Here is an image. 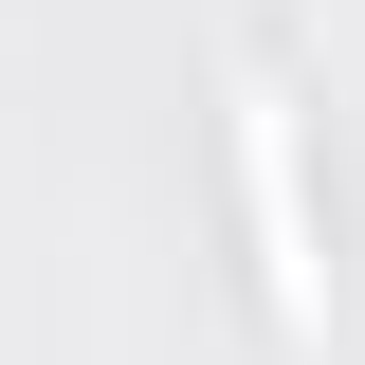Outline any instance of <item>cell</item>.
I'll use <instances>...</instances> for the list:
<instances>
[{
	"label": "cell",
	"mask_w": 365,
	"mask_h": 365,
	"mask_svg": "<svg viewBox=\"0 0 365 365\" xmlns=\"http://www.w3.org/2000/svg\"><path fill=\"white\" fill-rule=\"evenodd\" d=\"M237 201H256V274L274 329H329V237H311V165H292V73L237 37Z\"/></svg>",
	"instance_id": "obj_1"
}]
</instances>
